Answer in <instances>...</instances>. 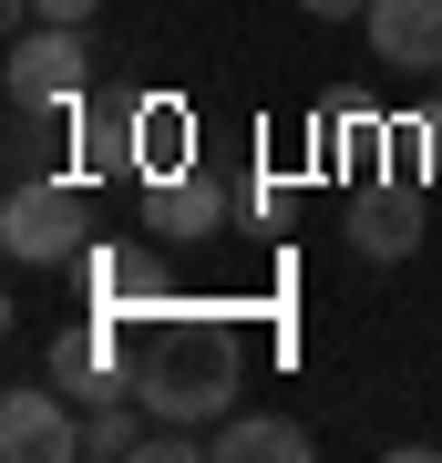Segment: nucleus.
I'll list each match as a JSON object with an SVG mask.
<instances>
[{"instance_id":"1","label":"nucleus","mask_w":442,"mask_h":463,"mask_svg":"<svg viewBox=\"0 0 442 463\" xmlns=\"http://www.w3.org/2000/svg\"><path fill=\"white\" fill-rule=\"evenodd\" d=\"M82 237H93L82 175H11V206H0V248H11V268H62Z\"/></svg>"},{"instance_id":"2","label":"nucleus","mask_w":442,"mask_h":463,"mask_svg":"<svg viewBox=\"0 0 442 463\" xmlns=\"http://www.w3.org/2000/svg\"><path fill=\"white\" fill-rule=\"evenodd\" d=\"M134 402H145L155 422H227V412H237V361H227V340L134 361Z\"/></svg>"},{"instance_id":"3","label":"nucleus","mask_w":442,"mask_h":463,"mask_svg":"<svg viewBox=\"0 0 442 463\" xmlns=\"http://www.w3.org/2000/svg\"><path fill=\"white\" fill-rule=\"evenodd\" d=\"M82 83H93V21H32L0 62L11 103H82Z\"/></svg>"},{"instance_id":"4","label":"nucleus","mask_w":442,"mask_h":463,"mask_svg":"<svg viewBox=\"0 0 442 463\" xmlns=\"http://www.w3.org/2000/svg\"><path fill=\"white\" fill-rule=\"evenodd\" d=\"M0 453L11 463H82V412L62 381H11L0 392Z\"/></svg>"},{"instance_id":"5","label":"nucleus","mask_w":442,"mask_h":463,"mask_svg":"<svg viewBox=\"0 0 442 463\" xmlns=\"http://www.w3.org/2000/svg\"><path fill=\"white\" fill-rule=\"evenodd\" d=\"M361 32H371V62H391V72H442V0H371Z\"/></svg>"},{"instance_id":"6","label":"nucleus","mask_w":442,"mask_h":463,"mask_svg":"<svg viewBox=\"0 0 442 463\" xmlns=\"http://www.w3.org/2000/svg\"><path fill=\"white\" fill-rule=\"evenodd\" d=\"M227 185H216V175H196V165H185V175H155L145 185V227L155 237H175V248H196V237H216V227H227Z\"/></svg>"},{"instance_id":"7","label":"nucleus","mask_w":442,"mask_h":463,"mask_svg":"<svg viewBox=\"0 0 442 463\" xmlns=\"http://www.w3.org/2000/svg\"><path fill=\"white\" fill-rule=\"evenodd\" d=\"M350 248L381 258V268H401L411 248H422V196H411V185H361V196H350Z\"/></svg>"},{"instance_id":"8","label":"nucleus","mask_w":442,"mask_h":463,"mask_svg":"<svg viewBox=\"0 0 442 463\" xmlns=\"http://www.w3.org/2000/svg\"><path fill=\"white\" fill-rule=\"evenodd\" d=\"M216 463H309V422H288V412H227L216 422Z\"/></svg>"},{"instance_id":"9","label":"nucleus","mask_w":442,"mask_h":463,"mask_svg":"<svg viewBox=\"0 0 442 463\" xmlns=\"http://www.w3.org/2000/svg\"><path fill=\"white\" fill-rule=\"evenodd\" d=\"M72 114L82 103H11V175H62Z\"/></svg>"},{"instance_id":"10","label":"nucleus","mask_w":442,"mask_h":463,"mask_svg":"<svg viewBox=\"0 0 442 463\" xmlns=\"http://www.w3.org/2000/svg\"><path fill=\"white\" fill-rule=\"evenodd\" d=\"M134 175H185V103H145L134 114Z\"/></svg>"},{"instance_id":"11","label":"nucleus","mask_w":442,"mask_h":463,"mask_svg":"<svg viewBox=\"0 0 442 463\" xmlns=\"http://www.w3.org/2000/svg\"><path fill=\"white\" fill-rule=\"evenodd\" d=\"M411 145H422V165L442 175V103H432V114H422V124H411Z\"/></svg>"},{"instance_id":"12","label":"nucleus","mask_w":442,"mask_h":463,"mask_svg":"<svg viewBox=\"0 0 442 463\" xmlns=\"http://www.w3.org/2000/svg\"><path fill=\"white\" fill-rule=\"evenodd\" d=\"M298 11H309V21H361L371 0H298Z\"/></svg>"},{"instance_id":"13","label":"nucleus","mask_w":442,"mask_h":463,"mask_svg":"<svg viewBox=\"0 0 442 463\" xmlns=\"http://www.w3.org/2000/svg\"><path fill=\"white\" fill-rule=\"evenodd\" d=\"M32 11H42V21H93L103 0H32Z\"/></svg>"}]
</instances>
